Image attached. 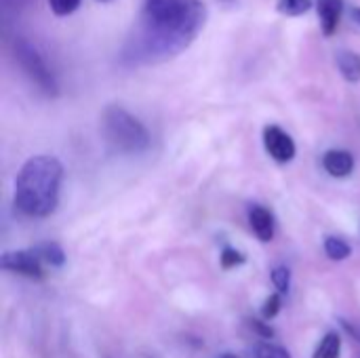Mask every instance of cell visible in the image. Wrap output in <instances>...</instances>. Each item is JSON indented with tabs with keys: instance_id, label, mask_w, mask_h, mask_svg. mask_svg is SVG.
<instances>
[{
	"instance_id": "cell-2",
	"label": "cell",
	"mask_w": 360,
	"mask_h": 358,
	"mask_svg": "<svg viewBox=\"0 0 360 358\" xmlns=\"http://www.w3.org/2000/svg\"><path fill=\"white\" fill-rule=\"evenodd\" d=\"M63 167L55 156L30 158L15 179V207L30 217H46L59 203Z\"/></svg>"
},
{
	"instance_id": "cell-11",
	"label": "cell",
	"mask_w": 360,
	"mask_h": 358,
	"mask_svg": "<svg viewBox=\"0 0 360 358\" xmlns=\"http://www.w3.org/2000/svg\"><path fill=\"white\" fill-rule=\"evenodd\" d=\"M34 251H36V255H38L44 264H49L51 268H61V266L65 264V253H63V249H61L57 243H44V245L36 247Z\"/></svg>"
},
{
	"instance_id": "cell-16",
	"label": "cell",
	"mask_w": 360,
	"mask_h": 358,
	"mask_svg": "<svg viewBox=\"0 0 360 358\" xmlns=\"http://www.w3.org/2000/svg\"><path fill=\"white\" fill-rule=\"evenodd\" d=\"M272 283L278 289V293H287L289 287H291V272H289V268H285V266L274 268L272 270Z\"/></svg>"
},
{
	"instance_id": "cell-24",
	"label": "cell",
	"mask_w": 360,
	"mask_h": 358,
	"mask_svg": "<svg viewBox=\"0 0 360 358\" xmlns=\"http://www.w3.org/2000/svg\"><path fill=\"white\" fill-rule=\"evenodd\" d=\"M99 2H108V0H99Z\"/></svg>"
},
{
	"instance_id": "cell-9",
	"label": "cell",
	"mask_w": 360,
	"mask_h": 358,
	"mask_svg": "<svg viewBox=\"0 0 360 358\" xmlns=\"http://www.w3.org/2000/svg\"><path fill=\"white\" fill-rule=\"evenodd\" d=\"M249 224L253 228V232L257 234V238L262 243H268L274 238V217L268 209L264 207H253L249 211Z\"/></svg>"
},
{
	"instance_id": "cell-6",
	"label": "cell",
	"mask_w": 360,
	"mask_h": 358,
	"mask_svg": "<svg viewBox=\"0 0 360 358\" xmlns=\"http://www.w3.org/2000/svg\"><path fill=\"white\" fill-rule=\"evenodd\" d=\"M0 266L8 272H17L30 279L42 276V260L36 255V251H6L0 260Z\"/></svg>"
},
{
	"instance_id": "cell-18",
	"label": "cell",
	"mask_w": 360,
	"mask_h": 358,
	"mask_svg": "<svg viewBox=\"0 0 360 358\" xmlns=\"http://www.w3.org/2000/svg\"><path fill=\"white\" fill-rule=\"evenodd\" d=\"M257 358H291L289 350L274 346V344H259L257 346Z\"/></svg>"
},
{
	"instance_id": "cell-19",
	"label": "cell",
	"mask_w": 360,
	"mask_h": 358,
	"mask_svg": "<svg viewBox=\"0 0 360 358\" xmlns=\"http://www.w3.org/2000/svg\"><path fill=\"white\" fill-rule=\"evenodd\" d=\"M281 295L278 293H272L266 302H264V308H262V317L266 321H272L278 312H281Z\"/></svg>"
},
{
	"instance_id": "cell-13",
	"label": "cell",
	"mask_w": 360,
	"mask_h": 358,
	"mask_svg": "<svg viewBox=\"0 0 360 358\" xmlns=\"http://www.w3.org/2000/svg\"><path fill=\"white\" fill-rule=\"evenodd\" d=\"M325 253H327L331 260H335V262H344V260L350 257L352 249H350V245H348L346 241H342V238H338V236H329V238L325 241Z\"/></svg>"
},
{
	"instance_id": "cell-7",
	"label": "cell",
	"mask_w": 360,
	"mask_h": 358,
	"mask_svg": "<svg viewBox=\"0 0 360 358\" xmlns=\"http://www.w3.org/2000/svg\"><path fill=\"white\" fill-rule=\"evenodd\" d=\"M342 0H316V8H319V21H321V30L325 36H333L338 32L340 19H342Z\"/></svg>"
},
{
	"instance_id": "cell-22",
	"label": "cell",
	"mask_w": 360,
	"mask_h": 358,
	"mask_svg": "<svg viewBox=\"0 0 360 358\" xmlns=\"http://www.w3.org/2000/svg\"><path fill=\"white\" fill-rule=\"evenodd\" d=\"M221 4H226V6H230V4H236L238 0H219Z\"/></svg>"
},
{
	"instance_id": "cell-4",
	"label": "cell",
	"mask_w": 360,
	"mask_h": 358,
	"mask_svg": "<svg viewBox=\"0 0 360 358\" xmlns=\"http://www.w3.org/2000/svg\"><path fill=\"white\" fill-rule=\"evenodd\" d=\"M13 55L19 63V68L23 70V74L49 97H55L59 93L57 89V80L53 76V72L49 70L44 57L40 55V51L25 38H15L13 42Z\"/></svg>"
},
{
	"instance_id": "cell-17",
	"label": "cell",
	"mask_w": 360,
	"mask_h": 358,
	"mask_svg": "<svg viewBox=\"0 0 360 358\" xmlns=\"http://www.w3.org/2000/svg\"><path fill=\"white\" fill-rule=\"evenodd\" d=\"M221 268L224 270H232V268H236V266H240V264H245V257L236 251V249H230V247H226L224 251H221Z\"/></svg>"
},
{
	"instance_id": "cell-20",
	"label": "cell",
	"mask_w": 360,
	"mask_h": 358,
	"mask_svg": "<svg viewBox=\"0 0 360 358\" xmlns=\"http://www.w3.org/2000/svg\"><path fill=\"white\" fill-rule=\"evenodd\" d=\"M251 327H253L262 338H268V340H270V338L274 335L272 327H268V325H266V323H262V321H251Z\"/></svg>"
},
{
	"instance_id": "cell-1",
	"label": "cell",
	"mask_w": 360,
	"mask_h": 358,
	"mask_svg": "<svg viewBox=\"0 0 360 358\" xmlns=\"http://www.w3.org/2000/svg\"><path fill=\"white\" fill-rule=\"evenodd\" d=\"M202 0H143L139 21L122 49L131 65L160 63L184 53L205 30Z\"/></svg>"
},
{
	"instance_id": "cell-8",
	"label": "cell",
	"mask_w": 360,
	"mask_h": 358,
	"mask_svg": "<svg viewBox=\"0 0 360 358\" xmlns=\"http://www.w3.org/2000/svg\"><path fill=\"white\" fill-rule=\"evenodd\" d=\"M323 167L333 177H346L354 169V156L348 150H329L323 158Z\"/></svg>"
},
{
	"instance_id": "cell-12",
	"label": "cell",
	"mask_w": 360,
	"mask_h": 358,
	"mask_svg": "<svg viewBox=\"0 0 360 358\" xmlns=\"http://www.w3.org/2000/svg\"><path fill=\"white\" fill-rule=\"evenodd\" d=\"M340 352H342V338L335 331H331L319 344L314 358H340Z\"/></svg>"
},
{
	"instance_id": "cell-23",
	"label": "cell",
	"mask_w": 360,
	"mask_h": 358,
	"mask_svg": "<svg viewBox=\"0 0 360 358\" xmlns=\"http://www.w3.org/2000/svg\"><path fill=\"white\" fill-rule=\"evenodd\" d=\"M219 358H240V357H236V354H221Z\"/></svg>"
},
{
	"instance_id": "cell-3",
	"label": "cell",
	"mask_w": 360,
	"mask_h": 358,
	"mask_svg": "<svg viewBox=\"0 0 360 358\" xmlns=\"http://www.w3.org/2000/svg\"><path fill=\"white\" fill-rule=\"evenodd\" d=\"M101 133L105 141L122 154H139L146 152L150 146V133L135 118L120 106H108L101 116Z\"/></svg>"
},
{
	"instance_id": "cell-10",
	"label": "cell",
	"mask_w": 360,
	"mask_h": 358,
	"mask_svg": "<svg viewBox=\"0 0 360 358\" xmlns=\"http://www.w3.org/2000/svg\"><path fill=\"white\" fill-rule=\"evenodd\" d=\"M338 68L342 72V76L348 82H359L360 80V55L354 51H340L335 55Z\"/></svg>"
},
{
	"instance_id": "cell-5",
	"label": "cell",
	"mask_w": 360,
	"mask_h": 358,
	"mask_svg": "<svg viewBox=\"0 0 360 358\" xmlns=\"http://www.w3.org/2000/svg\"><path fill=\"white\" fill-rule=\"evenodd\" d=\"M264 146L276 162H291L297 152L293 137L276 124H268L264 129Z\"/></svg>"
},
{
	"instance_id": "cell-21",
	"label": "cell",
	"mask_w": 360,
	"mask_h": 358,
	"mask_svg": "<svg viewBox=\"0 0 360 358\" xmlns=\"http://www.w3.org/2000/svg\"><path fill=\"white\" fill-rule=\"evenodd\" d=\"M350 15H352V19H354V21H356V23L360 25V6H354Z\"/></svg>"
},
{
	"instance_id": "cell-15",
	"label": "cell",
	"mask_w": 360,
	"mask_h": 358,
	"mask_svg": "<svg viewBox=\"0 0 360 358\" xmlns=\"http://www.w3.org/2000/svg\"><path fill=\"white\" fill-rule=\"evenodd\" d=\"M49 6H51L53 15H57V17H68V15H72L74 11H78L80 0H49Z\"/></svg>"
},
{
	"instance_id": "cell-14",
	"label": "cell",
	"mask_w": 360,
	"mask_h": 358,
	"mask_svg": "<svg viewBox=\"0 0 360 358\" xmlns=\"http://www.w3.org/2000/svg\"><path fill=\"white\" fill-rule=\"evenodd\" d=\"M276 8L287 17H300L312 8V0H278Z\"/></svg>"
}]
</instances>
